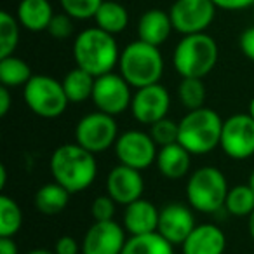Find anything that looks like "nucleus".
Returning a JSON list of instances; mask_svg holds the SVG:
<instances>
[{"instance_id": "a878e982", "label": "nucleus", "mask_w": 254, "mask_h": 254, "mask_svg": "<svg viewBox=\"0 0 254 254\" xmlns=\"http://www.w3.org/2000/svg\"><path fill=\"white\" fill-rule=\"evenodd\" d=\"M32 68L21 58L14 54L0 58V82L5 87H25L26 82L32 78Z\"/></svg>"}, {"instance_id": "393cba45", "label": "nucleus", "mask_w": 254, "mask_h": 254, "mask_svg": "<svg viewBox=\"0 0 254 254\" xmlns=\"http://www.w3.org/2000/svg\"><path fill=\"white\" fill-rule=\"evenodd\" d=\"M61 82H63V89L68 96V101L84 103L85 99L92 98L96 77L89 73V71L75 66L73 70H70L64 75V78Z\"/></svg>"}, {"instance_id": "a211bd4d", "label": "nucleus", "mask_w": 254, "mask_h": 254, "mask_svg": "<svg viewBox=\"0 0 254 254\" xmlns=\"http://www.w3.org/2000/svg\"><path fill=\"white\" fill-rule=\"evenodd\" d=\"M160 209H157L150 200L138 198L132 204L126 205L124 212V228L129 235H145L157 232Z\"/></svg>"}, {"instance_id": "a19ab883", "label": "nucleus", "mask_w": 254, "mask_h": 254, "mask_svg": "<svg viewBox=\"0 0 254 254\" xmlns=\"http://www.w3.org/2000/svg\"><path fill=\"white\" fill-rule=\"evenodd\" d=\"M249 235L254 240V211L249 214Z\"/></svg>"}, {"instance_id": "6e6552de", "label": "nucleus", "mask_w": 254, "mask_h": 254, "mask_svg": "<svg viewBox=\"0 0 254 254\" xmlns=\"http://www.w3.org/2000/svg\"><path fill=\"white\" fill-rule=\"evenodd\" d=\"M117 139H119V126L115 122V117L99 110L82 117L75 127V143L94 155L115 146Z\"/></svg>"}, {"instance_id": "bb28decb", "label": "nucleus", "mask_w": 254, "mask_h": 254, "mask_svg": "<svg viewBox=\"0 0 254 254\" xmlns=\"http://www.w3.org/2000/svg\"><path fill=\"white\" fill-rule=\"evenodd\" d=\"M23 211L14 198L9 195H0V237L14 239L16 233L21 230Z\"/></svg>"}, {"instance_id": "ddd939ff", "label": "nucleus", "mask_w": 254, "mask_h": 254, "mask_svg": "<svg viewBox=\"0 0 254 254\" xmlns=\"http://www.w3.org/2000/svg\"><path fill=\"white\" fill-rule=\"evenodd\" d=\"M171 108V96L167 89L160 84L141 87L132 94L131 113L139 124L152 126L166 119Z\"/></svg>"}, {"instance_id": "5701e85b", "label": "nucleus", "mask_w": 254, "mask_h": 254, "mask_svg": "<svg viewBox=\"0 0 254 254\" xmlns=\"http://www.w3.org/2000/svg\"><path fill=\"white\" fill-rule=\"evenodd\" d=\"M94 21L98 28L117 35L126 30L129 23V14H127V9L115 0H103V4L99 5L94 16Z\"/></svg>"}, {"instance_id": "39448f33", "label": "nucleus", "mask_w": 254, "mask_h": 254, "mask_svg": "<svg viewBox=\"0 0 254 254\" xmlns=\"http://www.w3.org/2000/svg\"><path fill=\"white\" fill-rule=\"evenodd\" d=\"M218 63V44L207 33L183 35L173 54V64L183 77L204 78Z\"/></svg>"}, {"instance_id": "f704fd0d", "label": "nucleus", "mask_w": 254, "mask_h": 254, "mask_svg": "<svg viewBox=\"0 0 254 254\" xmlns=\"http://www.w3.org/2000/svg\"><path fill=\"white\" fill-rule=\"evenodd\" d=\"M80 253V247L78 242L70 235H63L56 240L54 244V254H78Z\"/></svg>"}, {"instance_id": "2f4dec72", "label": "nucleus", "mask_w": 254, "mask_h": 254, "mask_svg": "<svg viewBox=\"0 0 254 254\" xmlns=\"http://www.w3.org/2000/svg\"><path fill=\"white\" fill-rule=\"evenodd\" d=\"M63 12L73 19H91L96 16L103 0H60Z\"/></svg>"}, {"instance_id": "f257e3e1", "label": "nucleus", "mask_w": 254, "mask_h": 254, "mask_svg": "<svg viewBox=\"0 0 254 254\" xmlns=\"http://www.w3.org/2000/svg\"><path fill=\"white\" fill-rule=\"evenodd\" d=\"M49 169L56 183L64 187L70 193H78L94 183L98 162L94 153L82 148L78 143H66L53 152Z\"/></svg>"}, {"instance_id": "58836bf2", "label": "nucleus", "mask_w": 254, "mask_h": 254, "mask_svg": "<svg viewBox=\"0 0 254 254\" xmlns=\"http://www.w3.org/2000/svg\"><path fill=\"white\" fill-rule=\"evenodd\" d=\"M0 254H19L14 239H11V237H0Z\"/></svg>"}, {"instance_id": "473e14b6", "label": "nucleus", "mask_w": 254, "mask_h": 254, "mask_svg": "<svg viewBox=\"0 0 254 254\" xmlns=\"http://www.w3.org/2000/svg\"><path fill=\"white\" fill-rule=\"evenodd\" d=\"M115 204L117 202L108 193L96 197L91 204L92 219L94 221H112L113 214H115Z\"/></svg>"}, {"instance_id": "2eb2a0df", "label": "nucleus", "mask_w": 254, "mask_h": 254, "mask_svg": "<svg viewBox=\"0 0 254 254\" xmlns=\"http://www.w3.org/2000/svg\"><path fill=\"white\" fill-rule=\"evenodd\" d=\"M145 180L141 171L119 164L106 176V193L120 205H129L143 197Z\"/></svg>"}, {"instance_id": "ea45409f", "label": "nucleus", "mask_w": 254, "mask_h": 254, "mask_svg": "<svg viewBox=\"0 0 254 254\" xmlns=\"http://www.w3.org/2000/svg\"><path fill=\"white\" fill-rule=\"evenodd\" d=\"M5 185H7V169H5V166L0 167V188L4 190Z\"/></svg>"}, {"instance_id": "423d86ee", "label": "nucleus", "mask_w": 254, "mask_h": 254, "mask_svg": "<svg viewBox=\"0 0 254 254\" xmlns=\"http://www.w3.org/2000/svg\"><path fill=\"white\" fill-rule=\"evenodd\" d=\"M228 190L225 174L214 166H204L188 178L187 200L195 211L212 214L225 207Z\"/></svg>"}, {"instance_id": "4468645a", "label": "nucleus", "mask_w": 254, "mask_h": 254, "mask_svg": "<svg viewBox=\"0 0 254 254\" xmlns=\"http://www.w3.org/2000/svg\"><path fill=\"white\" fill-rule=\"evenodd\" d=\"M126 228L117 221H94L82 240V254H122Z\"/></svg>"}, {"instance_id": "c9c22d12", "label": "nucleus", "mask_w": 254, "mask_h": 254, "mask_svg": "<svg viewBox=\"0 0 254 254\" xmlns=\"http://www.w3.org/2000/svg\"><path fill=\"white\" fill-rule=\"evenodd\" d=\"M240 49L247 60L254 61V26H249L240 35Z\"/></svg>"}, {"instance_id": "20e7f679", "label": "nucleus", "mask_w": 254, "mask_h": 254, "mask_svg": "<svg viewBox=\"0 0 254 254\" xmlns=\"http://www.w3.org/2000/svg\"><path fill=\"white\" fill-rule=\"evenodd\" d=\"M119 70L131 87L141 89L159 84L164 73V58L157 46L138 39L120 53Z\"/></svg>"}, {"instance_id": "dca6fc26", "label": "nucleus", "mask_w": 254, "mask_h": 254, "mask_svg": "<svg viewBox=\"0 0 254 254\" xmlns=\"http://www.w3.org/2000/svg\"><path fill=\"white\" fill-rule=\"evenodd\" d=\"M195 218L190 207L183 204H167L160 209L157 232L173 246H183L187 237L195 228Z\"/></svg>"}, {"instance_id": "412c9836", "label": "nucleus", "mask_w": 254, "mask_h": 254, "mask_svg": "<svg viewBox=\"0 0 254 254\" xmlns=\"http://www.w3.org/2000/svg\"><path fill=\"white\" fill-rule=\"evenodd\" d=\"M54 16L49 0H21L18 5V21L30 32H44Z\"/></svg>"}, {"instance_id": "cd10ccee", "label": "nucleus", "mask_w": 254, "mask_h": 254, "mask_svg": "<svg viewBox=\"0 0 254 254\" xmlns=\"http://www.w3.org/2000/svg\"><path fill=\"white\" fill-rule=\"evenodd\" d=\"M225 209L237 218H246V216L249 218V214L254 211V190L249 187V183L230 188Z\"/></svg>"}, {"instance_id": "4be33fe9", "label": "nucleus", "mask_w": 254, "mask_h": 254, "mask_svg": "<svg viewBox=\"0 0 254 254\" xmlns=\"http://www.w3.org/2000/svg\"><path fill=\"white\" fill-rule=\"evenodd\" d=\"M70 191L60 183L53 181L40 187L35 193V207L39 212L46 216H56L66 209L70 202Z\"/></svg>"}, {"instance_id": "7c9ffc66", "label": "nucleus", "mask_w": 254, "mask_h": 254, "mask_svg": "<svg viewBox=\"0 0 254 254\" xmlns=\"http://www.w3.org/2000/svg\"><path fill=\"white\" fill-rule=\"evenodd\" d=\"M150 136H152V139L159 148L178 143V139H180V124H176L174 120L166 117V119L150 126Z\"/></svg>"}, {"instance_id": "9d476101", "label": "nucleus", "mask_w": 254, "mask_h": 254, "mask_svg": "<svg viewBox=\"0 0 254 254\" xmlns=\"http://www.w3.org/2000/svg\"><path fill=\"white\" fill-rule=\"evenodd\" d=\"M92 103L96 110L108 115H120L127 108H131L132 92L131 85L120 73H110L96 77L94 91H92Z\"/></svg>"}, {"instance_id": "1a4fd4ad", "label": "nucleus", "mask_w": 254, "mask_h": 254, "mask_svg": "<svg viewBox=\"0 0 254 254\" xmlns=\"http://www.w3.org/2000/svg\"><path fill=\"white\" fill-rule=\"evenodd\" d=\"M219 146L233 160H246L254 155V119L251 113H233L223 120Z\"/></svg>"}, {"instance_id": "c756f323", "label": "nucleus", "mask_w": 254, "mask_h": 254, "mask_svg": "<svg viewBox=\"0 0 254 254\" xmlns=\"http://www.w3.org/2000/svg\"><path fill=\"white\" fill-rule=\"evenodd\" d=\"M19 42V21L7 11L0 12V58L14 54Z\"/></svg>"}, {"instance_id": "6ab92c4d", "label": "nucleus", "mask_w": 254, "mask_h": 254, "mask_svg": "<svg viewBox=\"0 0 254 254\" xmlns=\"http://www.w3.org/2000/svg\"><path fill=\"white\" fill-rule=\"evenodd\" d=\"M173 21H171L169 12L162 9H150L143 12V16L138 21V37L139 40L152 46H162L169 39L173 32Z\"/></svg>"}, {"instance_id": "f3484780", "label": "nucleus", "mask_w": 254, "mask_h": 254, "mask_svg": "<svg viewBox=\"0 0 254 254\" xmlns=\"http://www.w3.org/2000/svg\"><path fill=\"white\" fill-rule=\"evenodd\" d=\"M183 254H225L226 237L211 223L197 225L183 242Z\"/></svg>"}, {"instance_id": "4c0bfd02", "label": "nucleus", "mask_w": 254, "mask_h": 254, "mask_svg": "<svg viewBox=\"0 0 254 254\" xmlns=\"http://www.w3.org/2000/svg\"><path fill=\"white\" fill-rule=\"evenodd\" d=\"M11 92H9V87L2 85L0 87V115L5 117L11 110Z\"/></svg>"}, {"instance_id": "a18cd8bd", "label": "nucleus", "mask_w": 254, "mask_h": 254, "mask_svg": "<svg viewBox=\"0 0 254 254\" xmlns=\"http://www.w3.org/2000/svg\"><path fill=\"white\" fill-rule=\"evenodd\" d=\"M253 7H254V5H253Z\"/></svg>"}, {"instance_id": "7ed1b4c3", "label": "nucleus", "mask_w": 254, "mask_h": 254, "mask_svg": "<svg viewBox=\"0 0 254 254\" xmlns=\"http://www.w3.org/2000/svg\"><path fill=\"white\" fill-rule=\"evenodd\" d=\"M178 124H180L178 143L183 145L191 155H205L218 148L221 143L223 120L214 110L205 106L190 110Z\"/></svg>"}, {"instance_id": "37998d69", "label": "nucleus", "mask_w": 254, "mask_h": 254, "mask_svg": "<svg viewBox=\"0 0 254 254\" xmlns=\"http://www.w3.org/2000/svg\"><path fill=\"white\" fill-rule=\"evenodd\" d=\"M249 113H251V117L254 119V96H253V99H251V103H249Z\"/></svg>"}, {"instance_id": "f03ea898", "label": "nucleus", "mask_w": 254, "mask_h": 254, "mask_svg": "<svg viewBox=\"0 0 254 254\" xmlns=\"http://www.w3.org/2000/svg\"><path fill=\"white\" fill-rule=\"evenodd\" d=\"M73 58L78 68L94 77H101L119 64L120 51L112 33L98 28H87L73 42Z\"/></svg>"}, {"instance_id": "9b49d317", "label": "nucleus", "mask_w": 254, "mask_h": 254, "mask_svg": "<svg viewBox=\"0 0 254 254\" xmlns=\"http://www.w3.org/2000/svg\"><path fill=\"white\" fill-rule=\"evenodd\" d=\"M212 0H176L169 9L173 28L183 35L204 33L216 16Z\"/></svg>"}, {"instance_id": "c03bdc74", "label": "nucleus", "mask_w": 254, "mask_h": 254, "mask_svg": "<svg viewBox=\"0 0 254 254\" xmlns=\"http://www.w3.org/2000/svg\"><path fill=\"white\" fill-rule=\"evenodd\" d=\"M249 187L254 190V169H253V173H251V176H249Z\"/></svg>"}, {"instance_id": "c85d7f7f", "label": "nucleus", "mask_w": 254, "mask_h": 254, "mask_svg": "<svg viewBox=\"0 0 254 254\" xmlns=\"http://www.w3.org/2000/svg\"><path fill=\"white\" fill-rule=\"evenodd\" d=\"M178 98H180L181 105L188 108V112L202 108L205 103V85L202 78H181L180 85H178Z\"/></svg>"}, {"instance_id": "aec40b11", "label": "nucleus", "mask_w": 254, "mask_h": 254, "mask_svg": "<svg viewBox=\"0 0 254 254\" xmlns=\"http://www.w3.org/2000/svg\"><path fill=\"white\" fill-rule=\"evenodd\" d=\"M191 153L180 143H173L159 148L157 153V169L167 180H181L190 173Z\"/></svg>"}, {"instance_id": "79ce46f5", "label": "nucleus", "mask_w": 254, "mask_h": 254, "mask_svg": "<svg viewBox=\"0 0 254 254\" xmlns=\"http://www.w3.org/2000/svg\"><path fill=\"white\" fill-rule=\"evenodd\" d=\"M25 254H54V251H47V249H32Z\"/></svg>"}, {"instance_id": "72a5a7b5", "label": "nucleus", "mask_w": 254, "mask_h": 254, "mask_svg": "<svg viewBox=\"0 0 254 254\" xmlns=\"http://www.w3.org/2000/svg\"><path fill=\"white\" fill-rule=\"evenodd\" d=\"M71 16H68L66 12H61V14H54L51 19L49 26H47V32L53 39L64 40L73 33V23H71Z\"/></svg>"}, {"instance_id": "0eeeda50", "label": "nucleus", "mask_w": 254, "mask_h": 254, "mask_svg": "<svg viewBox=\"0 0 254 254\" xmlns=\"http://www.w3.org/2000/svg\"><path fill=\"white\" fill-rule=\"evenodd\" d=\"M23 99L26 106L42 119H58L70 103L63 82L49 75H33L23 87Z\"/></svg>"}, {"instance_id": "f8f14e48", "label": "nucleus", "mask_w": 254, "mask_h": 254, "mask_svg": "<svg viewBox=\"0 0 254 254\" xmlns=\"http://www.w3.org/2000/svg\"><path fill=\"white\" fill-rule=\"evenodd\" d=\"M115 155L119 159V164L129 166L132 169H148L152 164L157 162V153L159 146L152 139L150 132L143 131H126L119 136L115 143Z\"/></svg>"}, {"instance_id": "b1692460", "label": "nucleus", "mask_w": 254, "mask_h": 254, "mask_svg": "<svg viewBox=\"0 0 254 254\" xmlns=\"http://www.w3.org/2000/svg\"><path fill=\"white\" fill-rule=\"evenodd\" d=\"M122 254H174V246L159 232L131 235L124 246Z\"/></svg>"}, {"instance_id": "e433bc0d", "label": "nucleus", "mask_w": 254, "mask_h": 254, "mask_svg": "<svg viewBox=\"0 0 254 254\" xmlns=\"http://www.w3.org/2000/svg\"><path fill=\"white\" fill-rule=\"evenodd\" d=\"M212 2L225 11H240V9H247L254 5V0H212Z\"/></svg>"}]
</instances>
